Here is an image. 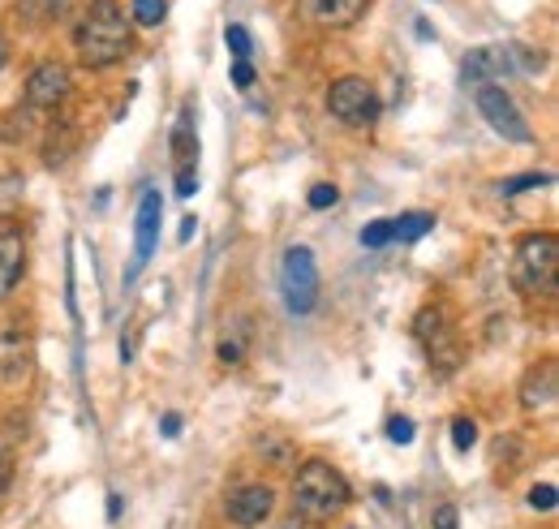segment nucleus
Masks as SVG:
<instances>
[{
  "label": "nucleus",
  "instance_id": "20",
  "mask_svg": "<svg viewBox=\"0 0 559 529\" xmlns=\"http://www.w3.org/2000/svg\"><path fill=\"white\" fill-rule=\"evenodd\" d=\"M31 130H35L31 112H5V117H0V138H9V142L31 138Z\"/></svg>",
  "mask_w": 559,
  "mask_h": 529
},
{
  "label": "nucleus",
  "instance_id": "25",
  "mask_svg": "<svg viewBox=\"0 0 559 529\" xmlns=\"http://www.w3.org/2000/svg\"><path fill=\"white\" fill-rule=\"evenodd\" d=\"M387 241H392V220H375V224H366V228H362V246L383 250Z\"/></svg>",
  "mask_w": 559,
  "mask_h": 529
},
{
  "label": "nucleus",
  "instance_id": "1",
  "mask_svg": "<svg viewBox=\"0 0 559 529\" xmlns=\"http://www.w3.org/2000/svg\"><path fill=\"white\" fill-rule=\"evenodd\" d=\"M134 39H129V22L117 9V0H91V9L78 22V61L86 69H108L129 56Z\"/></svg>",
  "mask_w": 559,
  "mask_h": 529
},
{
  "label": "nucleus",
  "instance_id": "10",
  "mask_svg": "<svg viewBox=\"0 0 559 529\" xmlns=\"http://www.w3.org/2000/svg\"><path fill=\"white\" fill-rule=\"evenodd\" d=\"M35 375V349L22 332H0V388L18 392Z\"/></svg>",
  "mask_w": 559,
  "mask_h": 529
},
{
  "label": "nucleus",
  "instance_id": "12",
  "mask_svg": "<svg viewBox=\"0 0 559 529\" xmlns=\"http://www.w3.org/2000/svg\"><path fill=\"white\" fill-rule=\"evenodd\" d=\"M418 340L426 345V353H430V366H443V370H452L456 366V357H461V349H456V340L448 336V327H443V319H439V310H422L418 314Z\"/></svg>",
  "mask_w": 559,
  "mask_h": 529
},
{
  "label": "nucleus",
  "instance_id": "8",
  "mask_svg": "<svg viewBox=\"0 0 559 529\" xmlns=\"http://www.w3.org/2000/svg\"><path fill=\"white\" fill-rule=\"evenodd\" d=\"M160 216H164V198H160V190H142V198H138V216H134V267H129V280H134L138 271L151 263L155 246H160Z\"/></svg>",
  "mask_w": 559,
  "mask_h": 529
},
{
  "label": "nucleus",
  "instance_id": "32",
  "mask_svg": "<svg viewBox=\"0 0 559 529\" xmlns=\"http://www.w3.org/2000/svg\"><path fill=\"white\" fill-rule=\"evenodd\" d=\"M9 194L22 198V177H5V181H0V207H9Z\"/></svg>",
  "mask_w": 559,
  "mask_h": 529
},
{
  "label": "nucleus",
  "instance_id": "24",
  "mask_svg": "<svg viewBox=\"0 0 559 529\" xmlns=\"http://www.w3.org/2000/svg\"><path fill=\"white\" fill-rule=\"evenodd\" d=\"M452 443H456V452H469L473 443H478V422H473V418H456L452 422Z\"/></svg>",
  "mask_w": 559,
  "mask_h": 529
},
{
  "label": "nucleus",
  "instance_id": "35",
  "mask_svg": "<svg viewBox=\"0 0 559 529\" xmlns=\"http://www.w3.org/2000/svg\"><path fill=\"white\" fill-rule=\"evenodd\" d=\"M194 237V216H185V224H181V241H190Z\"/></svg>",
  "mask_w": 559,
  "mask_h": 529
},
{
  "label": "nucleus",
  "instance_id": "5",
  "mask_svg": "<svg viewBox=\"0 0 559 529\" xmlns=\"http://www.w3.org/2000/svg\"><path fill=\"white\" fill-rule=\"evenodd\" d=\"M280 289H284V306L293 314H310L319 306V263L306 246H289L280 263Z\"/></svg>",
  "mask_w": 559,
  "mask_h": 529
},
{
  "label": "nucleus",
  "instance_id": "16",
  "mask_svg": "<svg viewBox=\"0 0 559 529\" xmlns=\"http://www.w3.org/2000/svg\"><path fill=\"white\" fill-rule=\"evenodd\" d=\"M555 400V362H542V370H529L525 388H521V405L525 409H547Z\"/></svg>",
  "mask_w": 559,
  "mask_h": 529
},
{
  "label": "nucleus",
  "instance_id": "22",
  "mask_svg": "<svg viewBox=\"0 0 559 529\" xmlns=\"http://www.w3.org/2000/svg\"><path fill=\"white\" fill-rule=\"evenodd\" d=\"M134 22L138 26H160L164 22V13H168V0H134Z\"/></svg>",
  "mask_w": 559,
  "mask_h": 529
},
{
  "label": "nucleus",
  "instance_id": "29",
  "mask_svg": "<svg viewBox=\"0 0 559 529\" xmlns=\"http://www.w3.org/2000/svg\"><path fill=\"white\" fill-rule=\"evenodd\" d=\"M435 529H461V512L452 504H439L435 508Z\"/></svg>",
  "mask_w": 559,
  "mask_h": 529
},
{
  "label": "nucleus",
  "instance_id": "18",
  "mask_svg": "<svg viewBox=\"0 0 559 529\" xmlns=\"http://www.w3.org/2000/svg\"><path fill=\"white\" fill-rule=\"evenodd\" d=\"M430 228H435L430 211H405L400 220H392V241H422Z\"/></svg>",
  "mask_w": 559,
  "mask_h": 529
},
{
  "label": "nucleus",
  "instance_id": "6",
  "mask_svg": "<svg viewBox=\"0 0 559 529\" xmlns=\"http://www.w3.org/2000/svg\"><path fill=\"white\" fill-rule=\"evenodd\" d=\"M327 112H332L336 121L344 125H370L379 117V95L370 91L366 78H340L332 82V91H327Z\"/></svg>",
  "mask_w": 559,
  "mask_h": 529
},
{
  "label": "nucleus",
  "instance_id": "13",
  "mask_svg": "<svg viewBox=\"0 0 559 529\" xmlns=\"http://www.w3.org/2000/svg\"><path fill=\"white\" fill-rule=\"evenodd\" d=\"M271 508H276V495H271V486H241V491L228 495V521L237 525H263L271 517Z\"/></svg>",
  "mask_w": 559,
  "mask_h": 529
},
{
  "label": "nucleus",
  "instance_id": "19",
  "mask_svg": "<svg viewBox=\"0 0 559 529\" xmlns=\"http://www.w3.org/2000/svg\"><path fill=\"white\" fill-rule=\"evenodd\" d=\"M65 0H18V18L22 22H48L61 13Z\"/></svg>",
  "mask_w": 559,
  "mask_h": 529
},
{
  "label": "nucleus",
  "instance_id": "3",
  "mask_svg": "<svg viewBox=\"0 0 559 529\" xmlns=\"http://www.w3.org/2000/svg\"><path fill=\"white\" fill-rule=\"evenodd\" d=\"M542 69V52L534 56L525 44H486V48H473L461 65V78L465 87H491V82L508 78V74H538Z\"/></svg>",
  "mask_w": 559,
  "mask_h": 529
},
{
  "label": "nucleus",
  "instance_id": "36",
  "mask_svg": "<svg viewBox=\"0 0 559 529\" xmlns=\"http://www.w3.org/2000/svg\"><path fill=\"white\" fill-rule=\"evenodd\" d=\"M5 61H9V44L0 39V69H5Z\"/></svg>",
  "mask_w": 559,
  "mask_h": 529
},
{
  "label": "nucleus",
  "instance_id": "23",
  "mask_svg": "<svg viewBox=\"0 0 559 529\" xmlns=\"http://www.w3.org/2000/svg\"><path fill=\"white\" fill-rule=\"evenodd\" d=\"M534 185H551V173H525V177H508L499 181V194H525Z\"/></svg>",
  "mask_w": 559,
  "mask_h": 529
},
{
  "label": "nucleus",
  "instance_id": "30",
  "mask_svg": "<svg viewBox=\"0 0 559 529\" xmlns=\"http://www.w3.org/2000/svg\"><path fill=\"white\" fill-rule=\"evenodd\" d=\"M233 87H237V91H250V87H254V65H250V61H237V65H233Z\"/></svg>",
  "mask_w": 559,
  "mask_h": 529
},
{
  "label": "nucleus",
  "instance_id": "34",
  "mask_svg": "<svg viewBox=\"0 0 559 529\" xmlns=\"http://www.w3.org/2000/svg\"><path fill=\"white\" fill-rule=\"evenodd\" d=\"M121 517V495H108V521Z\"/></svg>",
  "mask_w": 559,
  "mask_h": 529
},
{
  "label": "nucleus",
  "instance_id": "31",
  "mask_svg": "<svg viewBox=\"0 0 559 529\" xmlns=\"http://www.w3.org/2000/svg\"><path fill=\"white\" fill-rule=\"evenodd\" d=\"M13 478V448H9V439H0V486H9Z\"/></svg>",
  "mask_w": 559,
  "mask_h": 529
},
{
  "label": "nucleus",
  "instance_id": "2",
  "mask_svg": "<svg viewBox=\"0 0 559 529\" xmlns=\"http://www.w3.org/2000/svg\"><path fill=\"white\" fill-rule=\"evenodd\" d=\"M349 482L327 461H306L293 478V508L306 521H332L336 512L349 508Z\"/></svg>",
  "mask_w": 559,
  "mask_h": 529
},
{
  "label": "nucleus",
  "instance_id": "28",
  "mask_svg": "<svg viewBox=\"0 0 559 529\" xmlns=\"http://www.w3.org/2000/svg\"><path fill=\"white\" fill-rule=\"evenodd\" d=\"M529 504H534L538 512H551V508H555V486H551V482L534 486V491H529Z\"/></svg>",
  "mask_w": 559,
  "mask_h": 529
},
{
  "label": "nucleus",
  "instance_id": "21",
  "mask_svg": "<svg viewBox=\"0 0 559 529\" xmlns=\"http://www.w3.org/2000/svg\"><path fill=\"white\" fill-rule=\"evenodd\" d=\"M224 44H228V52L237 56V61H250V52H254V39H250V31L246 26H224Z\"/></svg>",
  "mask_w": 559,
  "mask_h": 529
},
{
  "label": "nucleus",
  "instance_id": "17",
  "mask_svg": "<svg viewBox=\"0 0 559 529\" xmlns=\"http://www.w3.org/2000/svg\"><path fill=\"white\" fill-rule=\"evenodd\" d=\"M246 349H250V319H233L220 340V366H241Z\"/></svg>",
  "mask_w": 559,
  "mask_h": 529
},
{
  "label": "nucleus",
  "instance_id": "11",
  "mask_svg": "<svg viewBox=\"0 0 559 529\" xmlns=\"http://www.w3.org/2000/svg\"><path fill=\"white\" fill-rule=\"evenodd\" d=\"M69 95V69L61 61H43L26 78V104L31 108H56Z\"/></svg>",
  "mask_w": 559,
  "mask_h": 529
},
{
  "label": "nucleus",
  "instance_id": "9",
  "mask_svg": "<svg viewBox=\"0 0 559 529\" xmlns=\"http://www.w3.org/2000/svg\"><path fill=\"white\" fill-rule=\"evenodd\" d=\"M194 160H198V138H194V108L185 104L177 125H172V164H177V194L190 198L198 190V173H194Z\"/></svg>",
  "mask_w": 559,
  "mask_h": 529
},
{
  "label": "nucleus",
  "instance_id": "26",
  "mask_svg": "<svg viewBox=\"0 0 559 529\" xmlns=\"http://www.w3.org/2000/svg\"><path fill=\"white\" fill-rule=\"evenodd\" d=\"M336 198H340V190H336V185H314V190H310V207L314 211H327V207H336Z\"/></svg>",
  "mask_w": 559,
  "mask_h": 529
},
{
  "label": "nucleus",
  "instance_id": "14",
  "mask_svg": "<svg viewBox=\"0 0 559 529\" xmlns=\"http://www.w3.org/2000/svg\"><path fill=\"white\" fill-rule=\"evenodd\" d=\"M22 271H26V237L18 228H5L0 233V302L18 289Z\"/></svg>",
  "mask_w": 559,
  "mask_h": 529
},
{
  "label": "nucleus",
  "instance_id": "33",
  "mask_svg": "<svg viewBox=\"0 0 559 529\" xmlns=\"http://www.w3.org/2000/svg\"><path fill=\"white\" fill-rule=\"evenodd\" d=\"M160 431H164V439H177V435H181V413H164Z\"/></svg>",
  "mask_w": 559,
  "mask_h": 529
},
{
  "label": "nucleus",
  "instance_id": "15",
  "mask_svg": "<svg viewBox=\"0 0 559 529\" xmlns=\"http://www.w3.org/2000/svg\"><path fill=\"white\" fill-rule=\"evenodd\" d=\"M370 0H314V22L332 26V31H344L366 13Z\"/></svg>",
  "mask_w": 559,
  "mask_h": 529
},
{
  "label": "nucleus",
  "instance_id": "7",
  "mask_svg": "<svg viewBox=\"0 0 559 529\" xmlns=\"http://www.w3.org/2000/svg\"><path fill=\"white\" fill-rule=\"evenodd\" d=\"M478 112L486 117V125H491L495 134H504L508 142H529V138H534L529 121L521 117L516 99L504 87H478Z\"/></svg>",
  "mask_w": 559,
  "mask_h": 529
},
{
  "label": "nucleus",
  "instance_id": "4",
  "mask_svg": "<svg viewBox=\"0 0 559 529\" xmlns=\"http://www.w3.org/2000/svg\"><path fill=\"white\" fill-rule=\"evenodd\" d=\"M559 276V237L555 233H529L516 246L512 284L521 293H551Z\"/></svg>",
  "mask_w": 559,
  "mask_h": 529
},
{
  "label": "nucleus",
  "instance_id": "27",
  "mask_svg": "<svg viewBox=\"0 0 559 529\" xmlns=\"http://www.w3.org/2000/svg\"><path fill=\"white\" fill-rule=\"evenodd\" d=\"M413 435H418V431H413L409 418H392V422H387V439L400 443V448H405V443H413Z\"/></svg>",
  "mask_w": 559,
  "mask_h": 529
}]
</instances>
